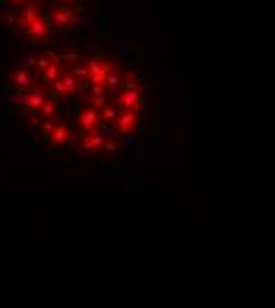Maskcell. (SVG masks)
<instances>
[{"label":"cell","instance_id":"1","mask_svg":"<svg viewBox=\"0 0 275 308\" xmlns=\"http://www.w3.org/2000/svg\"><path fill=\"white\" fill-rule=\"evenodd\" d=\"M55 27L53 22H50V17H43V14H38V19L31 24V27L27 28V36L31 38V43H45L48 40V36H50V28Z\"/></svg>","mask_w":275,"mask_h":308},{"label":"cell","instance_id":"3","mask_svg":"<svg viewBox=\"0 0 275 308\" xmlns=\"http://www.w3.org/2000/svg\"><path fill=\"white\" fill-rule=\"evenodd\" d=\"M69 17H71V7H59L57 5L55 12L50 14V22L55 27H69Z\"/></svg>","mask_w":275,"mask_h":308},{"label":"cell","instance_id":"5","mask_svg":"<svg viewBox=\"0 0 275 308\" xmlns=\"http://www.w3.org/2000/svg\"><path fill=\"white\" fill-rule=\"evenodd\" d=\"M14 5H24V2H28V0H12Z\"/></svg>","mask_w":275,"mask_h":308},{"label":"cell","instance_id":"4","mask_svg":"<svg viewBox=\"0 0 275 308\" xmlns=\"http://www.w3.org/2000/svg\"><path fill=\"white\" fill-rule=\"evenodd\" d=\"M59 2V7H67V5H71V2H76V0H57Z\"/></svg>","mask_w":275,"mask_h":308},{"label":"cell","instance_id":"2","mask_svg":"<svg viewBox=\"0 0 275 308\" xmlns=\"http://www.w3.org/2000/svg\"><path fill=\"white\" fill-rule=\"evenodd\" d=\"M38 7L33 5V2H24L22 7H19V12H17V27L22 28V31H27L36 19H38Z\"/></svg>","mask_w":275,"mask_h":308}]
</instances>
